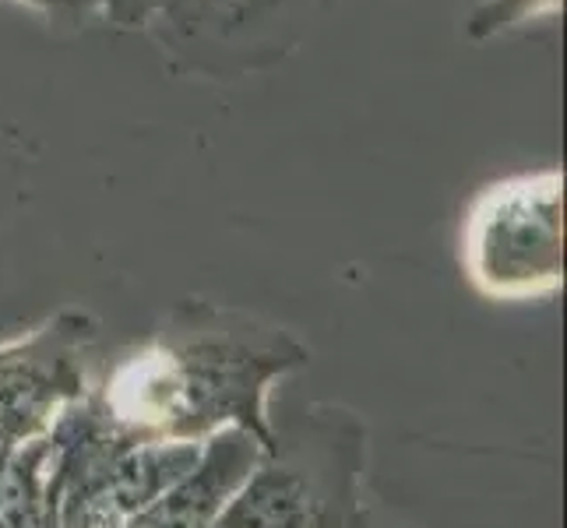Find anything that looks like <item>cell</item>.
Segmentation results:
<instances>
[{
    "label": "cell",
    "mask_w": 567,
    "mask_h": 528,
    "mask_svg": "<svg viewBox=\"0 0 567 528\" xmlns=\"http://www.w3.org/2000/svg\"><path fill=\"white\" fill-rule=\"evenodd\" d=\"M205 444V441H202ZM198 441H138L116 455L103 476V497L121 518L145 511L202 458Z\"/></svg>",
    "instance_id": "8992f818"
},
{
    "label": "cell",
    "mask_w": 567,
    "mask_h": 528,
    "mask_svg": "<svg viewBox=\"0 0 567 528\" xmlns=\"http://www.w3.org/2000/svg\"><path fill=\"white\" fill-rule=\"evenodd\" d=\"M560 0H486V4L473 14V25H468V35L486 39L501 29L522 25L525 18H536L543 11H557Z\"/></svg>",
    "instance_id": "9c48e42d"
},
{
    "label": "cell",
    "mask_w": 567,
    "mask_h": 528,
    "mask_svg": "<svg viewBox=\"0 0 567 528\" xmlns=\"http://www.w3.org/2000/svg\"><path fill=\"white\" fill-rule=\"evenodd\" d=\"M56 521L61 528H124V518L113 511L103 490H61Z\"/></svg>",
    "instance_id": "ba28073f"
},
{
    "label": "cell",
    "mask_w": 567,
    "mask_h": 528,
    "mask_svg": "<svg viewBox=\"0 0 567 528\" xmlns=\"http://www.w3.org/2000/svg\"><path fill=\"white\" fill-rule=\"evenodd\" d=\"M468 276L501 300L550 292L564 279V176L557 169L491 187L468 219Z\"/></svg>",
    "instance_id": "7a4b0ae2"
},
{
    "label": "cell",
    "mask_w": 567,
    "mask_h": 528,
    "mask_svg": "<svg viewBox=\"0 0 567 528\" xmlns=\"http://www.w3.org/2000/svg\"><path fill=\"white\" fill-rule=\"evenodd\" d=\"M110 8L116 14L131 18V22H145L152 11H163V14L181 18L184 8H190V0H110Z\"/></svg>",
    "instance_id": "30bf717a"
},
{
    "label": "cell",
    "mask_w": 567,
    "mask_h": 528,
    "mask_svg": "<svg viewBox=\"0 0 567 528\" xmlns=\"http://www.w3.org/2000/svg\"><path fill=\"white\" fill-rule=\"evenodd\" d=\"M307 360V349L279 328L237 310L184 303L159 335L113 370L95 398L134 441L202 444L215 429L240 426L276 458L268 387Z\"/></svg>",
    "instance_id": "6da1fadb"
},
{
    "label": "cell",
    "mask_w": 567,
    "mask_h": 528,
    "mask_svg": "<svg viewBox=\"0 0 567 528\" xmlns=\"http://www.w3.org/2000/svg\"><path fill=\"white\" fill-rule=\"evenodd\" d=\"M56 497L61 476L53 437H39L0 455V528H43Z\"/></svg>",
    "instance_id": "52a82bcc"
},
{
    "label": "cell",
    "mask_w": 567,
    "mask_h": 528,
    "mask_svg": "<svg viewBox=\"0 0 567 528\" xmlns=\"http://www.w3.org/2000/svg\"><path fill=\"white\" fill-rule=\"evenodd\" d=\"M223 528H324L321 497L300 468L261 462L219 518Z\"/></svg>",
    "instance_id": "5b68a950"
},
{
    "label": "cell",
    "mask_w": 567,
    "mask_h": 528,
    "mask_svg": "<svg viewBox=\"0 0 567 528\" xmlns=\"http://www.w3.org/2000/svg\"><path fill=\"white\" fill-rule=\"evenodd\" d=\"M261 462H268V452L254 434L240 426L215 429L202 444L198 465L145 511L124 518V528H215Z\"/></svg>",
    "instance_id": "277c9868"
},
{
    "label": "cell",
    "mask_w": 567,
    "mask_h": 528,
    "mask_svg": "<svg viewBox=\"0 0 567 528\" xmlns=\"http://www.w3.org/2000/svg\"><path fill=\"white\" fill-rule=\"evenodd\" d=\"M56 500H61V497H56ZM43 528H61V521H56V504H53V511H50V518H47Z\"/></svg>",
    "instance_id": "7c38bea8"
},
{
    "label": "cell",
    "mask_w": 567,
    "mask_h": 528,
    "mask_svg": "<svg viewBox=\"0 0 567 528\" xmlns=\"http://www.w3.org/2000/svg\"><path fill=\"white\" fill-rule=\"evenodd\" d=\"M25 4L47 8V11H61V8H92V4H103V0H25ZM106 4H110V0H106Z\"/></svg>",
    "instance_id": "8fae6325"
},
{
    "label": "cell",
    "mask_w": 567,
    "mask_h": 528,
    "mask_svg": "<svg viewBox=\"0 0 567 528\" xmlns=\"http://www.w3.org/2000/svg\"><path fill=\"white\" fill-rule=\"evenodd\" d=\"M95 318L64 310L32 335L0 345V455L50 437L71 405L89 398Z\"/></svg>",
    "instance_id": "3957f363"
},
{
    "label": "cell",
    "mask_w": 567,
    "mask_h": 528,
    "mask_svg": "<svg viewBox=\"0 0 567 528\" xmlns=\"http://www.w3.org/2000/svg\"><path fill=\"white\" fill-rule=\"evenodd\" d=\"M215 528H223V525H215Z\"/></svg>",
    "instance_id": "4fadbf2b"
}]
</instances>
